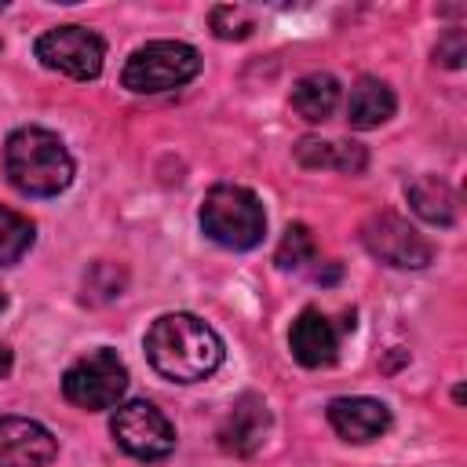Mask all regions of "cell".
Listing matches in <instances>:
<instances>
[{
	"label": "cell",
	"instance_id": "1",
	"mask_svg": "<svg viewBox=\"0 0 467 467\" xmlns=\"http://www.w3.org/2000/svg\"><path fill=\"white\" fill-rule=\"evenodd\" d=\"M146 358L164 379L197 383L223 365V339L193 314H164L146 332Z\"/></svg>",
	"mask_w": 467,
	"mask_h": 467
},
{
	"label": "cell",
	"instance_id": "2",
	"mask_svg": "<svg viewBox=\"0 0 467 467\" xmlns=\"http://www.w3.org/2000/svg\"><path fill=\"white\" fill-rule=\"evenodd\" d=\"M4 175L26 197H55L73 182V157L47 128H15L4 142Z\"/></svg>",
	"mask_w": 467,
	"mask_h": 467
},
{
	"label": "cell",
	"instance_id": "3",
	"mask_svg": "<svg viewBox=\"0 0 467 467\" xmlns=\"http://www.w3.org/2000/svg\"><path fill=\"white\" fill-rule=\"evenodd\" d=\"M201 230L234 252H248L263 241L266 234V212L259 204V197L248 186H234V182H219L204 193L201 204Z\"/></svg>",
	"mask_w": 467,
	"mask_h": 467
},
{
	"label": "cell",
	"instance_id": "4",
	"mask_svg": "<svg viewBox=\"0 0 467 467\" xmlns=\"http://www.w3.org/2000/svg\"><path fill=\"white\" fill-rule=\"evenodd\" d=\"M197 73H201L197 47H190L182 40H153V44H142L139 51H131V58L124 62L120 84L135 95H157V91L182 88Z\"/></svg>",
	"mask_w": 467,
	"mask_h": 467
},
{
	"label": "cell",
	"instance_id": "5",
	"mask_svg": "<svg viewBox=\"0 0 467 467\" xmlns=\"http://www.w3.org/2000/svg\"><path fill=\"white\" fill-rule=\"evenodd\" d=\"M128 390V368L124 361L99 347L91 354H84L80 361H73L62 376V394L66 401H73L77 409L99 412V409H113L120 401V394Z\"/></svg>",
	"mask_w": 467,
	"mask_h": 467
},
{
	"label": "cell",
	"instance_id": "6",
	"mask_svg": "<svg viewBox=\"0 0 467 467\" xmlns=\"http://www.w3.org/2000/svg\"><path fill=\"white\" fill-rule=\"evenodd\" d=\"M109 434L128 456L146 460V463L164 460L175 449V427L153 401H142V398L117 405V412L109 420Z\"/></svg>",
	"mask_w": 467,
	"mask_h": 467
},
{
	"label": "cell",
	"instance_id": "7",
	"mask_svg": "<svg viewBox=\"0 0 467 467\" xmlns=\"http://www.w3.org/2000/svg\"><path fill=\"white\" fill-rule=\"evenodd\" d=\"M36 58L40 66L66 73L73 80H95L102 73V58H106V44L99 33H91L88 26H55L36 40Z\"/></svg>",
	"mask_w": 467,
	"mask_h": 467
},
{
	"label": "cell",
	"instance_id": "8",
	"mask_svg": "<svg viewBox=\"0 0 467 467\" xmlns=\"http://www.w3.org/2000/svg\"><path fill=\"white\" fill-rule=\"evenodd\" d=\"M361 241H365V248H368L379 263L398 266V270H420V266H427L431 255H434L431 241H427L416 226H409V219H401V215H394V212L372 215V219L361 226Z\"/></svg>",
	"mask_w": 467,
	"mask_h": 467
},
{
	"label": "cell",
	"instance_id": "9",
	"mask_svg": "<svg viewBox=\"0 0 467 467\" xmlns=\"http://www.w3.org/2000/svg\"><path fill=\"white\" fill-rule=\"evenodd\" d=\"M354 328V321H343L336 325L328 314H321L317 306H306L296 321H292V332H288V347H292V358L306 368H325L339 358V339L343 332Z\"/></svg>",
	"mask_w": 467,
	"mask_h": 467
},
{
	"label": "cell",
	"instance_id": "10",
	"mask_svg": "<svg viewBox=\"0 0 467 467\" xmlns=\"http://www.w3.org/2000/svg\"><path fill=\"white\" fill-rule=\"evenodd\" d=\"M55 452L58 441L47 427L22 416H0V467H47Z\"/></svg>",
	"mask_w": 467,
	"mask_h": 467
},
{
	"label": "cell",
	"instance_id": "11",
	"mask_svg": "<svg viewBox=\"0 0 467 467\" xmlns=\"http://www.w3.org/2000/svg\"><path fill=\"white\" fill-rule=\"evenodd\" d=\"M270 431V409L259 394H241L219 427V445L234 456H252Z\"/></svg>",
	"mask_w": 467,
	"mask_h": 467
},
{
	"label": "cell",
	"instance_id": "12",
	"mask_svg": "<svg viewBox=\"0 0 467 467\" xmlns=\"http://www.w3.org/2000/svg\"><path fill=\"white\" fill-rule=\"evenodd\" d=\"M328 423L347 441H372L390 427V409L379 398H332L328 401Z\"/></svg>",
	"mask_w": 467,
	"mask_h": 467
},
{
	"label": "cell",
	"instance_id": "13",
	"mask_svg": "<svg viewBox=\"0 0 467 467\" xmlns=\"http://www.w3.org/2000/svg\"><path fill=\"white\" fill-rule=\"evenodd\" d=\"M296 161L303 168H332V171H347V175H358L365 171L368 164V153L365 146L358 142H339V139H299L296 142Z\"/></svg>",
	"mask_w": 467,
	"mask_h": 467
},
{
	"label": "cell",
	"instance_id": "14",
	"mask_svg": "<svg viewBox=\"0 0 467 467\" xmlns=\"http://www.w3.org/2000/svg\"><path fill=\"white\" fill-rule=\"evenodd\" d=\"M394 91L379 77H358L347 99V120L350 128H379L383 120L394 117Z\"/></svg>",
	"mask_w": 467,
	"mask_h": 467
},
{
	"label": "cell",
	"instance_id": "15",
	"mask_svg": "<svg viewBox=\"0 0 467 467\" xmlns=\"http://www.w3.org/2000/svg\"><path fill=\"white\" fill-rule=\"evenodd\" d=\"M405 197H409L412 212H416L420 219L434 223V226H452L456 215H460V197H456V190H452L445 179H438V175H420V179H412V182L405 186Z\"/></svg>",
	"mask_w": 467,
	"mask_h": 467
},
{
	"label": "cell",
	"instance_id": "16",
	"mask_svg": "<svg viewBox=\"0 0 467 467\" xmlns=\"http://www.w3.org/2000/svg\"><path fill=\"white\" fill-rule=\"evenodd\" d=\"M336 102H339V84L332 73H306L292 84V109L310 124L328 120Z\"/></svg>",
	"mask_w": 467,
	"mask_h": 467
},
{
	"label": "cell",
	"instance_id": "17",
	"mask_svg": "<svg viewBox=\"0 0 467 467\" xmlns=\"http://www.w3.org/2000/svg\"><path fill=\"white\" fill-rule=\"evenodd\" d=\"M33 237H36L33 223L26 215H18V212L0 204V266L18 263L33 248Z\"/></svg>",
	"mask_w": 467,
	"mask_h": 467
},
{
	"label": "cell",
	"instance_id": "18",
	"mask_svg": "<svg viewBox=\"0 0 467 467\" xmlns=\"http://www.w3.org/2000/svg\"><path fill=\"white\" fill-rule=\"evenodd\" d=\"M314 255H317L314 234H310L303 223H292V226L285 230V237H281L274 259H277V266H285V270H303L306 263H314Z\"/></svg>",
	"mask_w": 467,
	"mask_h": 467
},
{
	"label": "cell",
	"instance_id": "19",
	"mask_svg": "<svg viewBox=\"0 0 467 467\" xmlns=\"http://www.w3.org/2000/svg\"><path fill=\"white\" fill-rule=\"evenodd\" d=\"M252 29H255V18H252L244 7L219 4V7L212 11V33H215L219 40H244Z\"/></svg>",
	"mask_w": 467,
	"mask_h": 467
},
{
	"label": "cell",
	"instance_id": "20",
	"mask_svg": "<svg viewBox=\"0 0 467 467\" xmlns=\"http://www.w3.org/2000/svg\"><path fill=\"white\" fill-rule=\"evenodd\" d=\"M463 58H467V36H463V29H449V33L434 44V62H441V66H449V69H460Z\"/></svg>",
	"mask_w": 467,
	"mask_h": 467
},
{
	"label": "cell",
	"instance_id": "21",
	"mask_svg": "<svg viewBox=\"0 0 467 467\" xmlns=\"http://www.w3.org/2000/svg\"><path fill=\"white\" fill-rule=\"evenodd\" d=\"M7 372H11V350H7L4 343H0V379H4Z\"/></svg>",
	"mask_w": 467,
	"mask_h": 467
},
{
	"label": "cell",
	"instance_id": "22",
	"mask_svg": "<svg viewBox=\"0 0 467 467\" xmlns=\"http://www.w3.org/2000/svg\"><path fill=\"white\" fill-rule=\"evenodd\" d=\"M4 306H7V296H4V288H0V314H4Z\"/></svg>",
	"mask_w": 467,
	"mask_h": 467
}]
</instances>
